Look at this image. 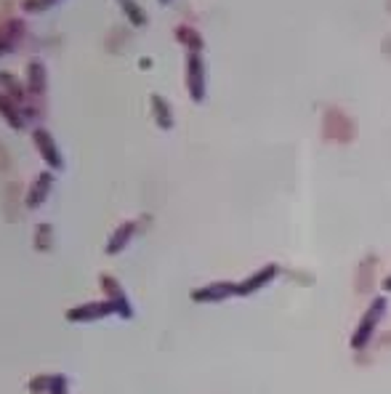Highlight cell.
<instances>
[{"mask_svg": "<svg viewBox=\"0 0 391 394\" xmlns=\"http://www.w3.org/2000/svg\"><path fill=\"white\" fill-rule=\"evenodd\" d=\"M139 67H144V70H149V67H152V59H141V61H139Z\"/></svg>", "mask_w": 391, "mask_h": 394, "instance_id": "ffe728a7", "label": "cell"}, {"mask_svg": "<svg viewBox=\"0 0 391 394\" xmlns=\"http://www.w3.org/2000/svg\"><path fill=\"white\" fill-rule=\"evenodd\" d=\"M32 141H35L37 152H40V157L46 160V166L48 168H64V160H61V155H59V150H56V141L54 136L46 131V128H37L35 133H32Z\"/></svg>", "mask_w": 391, "mask_h": 394, "instance_id": "277c9868", "label": "cell"}, {"mask_svg": "<svg viewBox=\"0 0 391 394\" xmlns=\"http://www.w3.org/2000/svg\"><path fill=\"white\" fill-rule=\"evenodd\" d=\"M51 187H54V173H51V170H43L35 179V184L30 187V192H27V208L43 206L46 197H48V192H51Z\"/></svg>", "mask_w": 391, "mask_h": 394, "instance_id": "9c48e42d", "label": "cell"}, {"mask_svg": "<svg viewBox=\"0 0 391 394\" xmlns=\"http://www.w3.org/2000/svg\"><path fill=\"white\" fill-rule=\"evenodd\" d=\"M176 40L179 43H184L189 46V54H200V48H203V38H200V32L197 30H192V27H176Z\"/></svg>", "mask_w": 391, "mask_h": 394, "instance_id": "4fadbf2b", "label": "cell"}, {"mask_svg": "<svg viewBox=\"0 0 391 394\" xmlns=\"http://www.w3.org/2000/svg\"><path fill=\"white\" fill-rule=\"evenodd\" d=\"M229 296H237V282H210L205 288L192 290V301H197V304H213V301H223Z\"/></svg>", "mask_w": 391, "mask_h": 394, "instance_id": "5b68a950", "label": "cell"}, {"mask_svg": "<svg viewBox=\"0 0 391 394\" xmlns=\"http://www.w3.org/2000/svg\"><path fill=\"white\" fill-rule=\"evenodd\" d=\"M279 266L277 264H266V266H261L256 275H250L248 280L237 282V296H253L256 290H261V288H266L269 282L277 277Z\"/></svg>", "mask_w": 391, "mask_h": 394, "instance_id": "8992f818", "label": "cell"}, {"mask_svg": "<svg viewBox=\"0 0 391 394\" xmlns=\"http://www.w3.org/2000/svg\"><path fill=\"white\" fill-rule=\"evenodd\" d=\"M48 91V75H46V64L43 61H30L27 64V94L30 96H46Z\"/></svg>", "mask_w": 391, "mask_h": 394, "instance_id": "ba28073f", "label": "cell"}, {"mask_svg": "<svg viewBox=\"0 0 391 394\" xmlns=\"http://www.w3.org/2000/svg\"><path fill=\"white\" fill-rule=\"evenodd\" d=\"M35 248H37V250H48V248H51V224H40V226H37Z\"/></svg>", "mask_w": 391, "mask_h": 394, "instance_id": "e0dca14e", "label": "cell"}, {"mask_svg": "<svg viewBox=\"0 0 391 394\" xmlns=\"http://www.w3.org/2000/svg\"><path fill=\"white\" fill-rule=\"evenodd\" d=\"M3 115H6V120H8V126L14 128V131H21L24 128V123H27V117L21 112V107L19 104H11L6 96H3Z\"/></svg>", "mask_w": 391, "mask_h": 394, "instance_id": "5bb4252c", "label": "cell"}, {"mask_svg": "<svg viewBox=\"0 0 391 394\" xmlns=\"http://www.w3.org/2000/svg\"><path fill=\"white\" fill-rule=\"evenodd\" d=\"M48 394H67V378H64V375H56L54 389H51Z\"/></svg>", "mask_w": 391, "mask_h": 394, "instance_id": "d6986e66", "label": "cell"}, {"mask_svg": "<svg viewBox=\"0 0 391 394\" xmlns=\"http://www.w3.org/2000/svg\"><path fill=\"white\" fill-rule=\"evenodd\" d=\"M136 235V221H126V224H120L114 232H112L110 243H107V253L114 256V253H120L126 245L130 243V237Z\"/></svg>", "mask_w": 391, "mask_h": 394, "instance_id": "30bf717a", "label": "cell"}, {"mask_svg": "<svg viewBox=\"0 0 391 394\" xmlns=\"http://www.w3.org/2000/svg\"><path fill=\"white\" fill-rule=\"evenodd\" d=\"M186 88L194 101L205 99V64L200 54H189L186 59Z\"/></svg>", "mask_w": 391, "mask_h": 394, "instance_id": "3957f363", "label": "cell"}, {"mask_svg": "<svg viewBox=\"0 0 391 394\" xmlns=\"http://www.w3.org/2000/svg\"><path fill=\"white\" fill-rule=\"evenodd\" d=\"M120 8L126 11V17L130 19V24H133V27H144V24H147V14H144V8H141L139 3L123 0V3H120Z\"/></svg>", "mask_w": 391, "mask_h": 394, "instance_id": "9a60e30c", "label": "cell"}, {"mask_svg": "<svg viewBox=\"0 0 391 394\" xmlns=\"http://www.w3.org/2000/svg\"><path fill=\"white\" fill-rule=\"evenodd\" d=\"M101 285H104V290H107V299L120 309V317H126V319L133 317V306H130L128 296L123 293L120 282L114 280V277H110V275H101Z\"/></svg>", "mask_w": 391, "mask_h": 394, "instance_id": "52a82bcc", "label": "cell"}, {"mask_svg": "<svg viewBox=\"0 0 391 394\" xmlns=\"http://www.w3.org/2000/svg\"><path fill=\"white\" fill-rule=\"evenodd\" d=\"M54 381L56 375H37V378H30V392L32 394H48L51 389H54Z\"/></svg>", "mask_w": 391, "mask_h": 394, "instance_id": "2e32d148", "label": "cell"}, {"mask_svg": "<svg viewBox=\"0 0 391 394\" xmlns=\"http://www.w3.org/2000/svg\"><path fill=\"white\" fill-rule=\"evenodd\" d=\"M24 38V21L11 19L3 24V54H11V48H17L19 40Z\"/></svg>", "mask_w": 391, "mask_h": 394, "instance_id": "7c38bea8", "label": "cell"}, {"mask_svg": "<svg viewBox=\"0 0 391 394\" xmlns=\"http://www.w3.org/2000/svg\"><path fill=\"white\" fill-rule=\"evenodd\" d=\"M383 288H386V290H391V277H386V280H383Z\"/></svg>", "mask_w": 391, "mask_h": 394, "instance_id": "44dd1931", "label": "cell"}, {"mask_svg": "<svg viewBox=\"0 0 391 394\" xmlns=\"http://www.w3.org/2000/svg\"><path fill=\"white\" fill-rule=\"evenodd\" d=\"M107 315H120V309L107 301H88V304H80V306H72L67 312V319L70 322H93V319H101Z\"/></svg>", "mask_w": 391, "mask_h": 394, "instance_id": "7a4b0ae2", "label": "cell"}, {"mask_svg": "<svg viewBox=\"0 0 391 394\" xmlns=\"http://www.w3.org/2000/svg\"><path fill=\"white\" fill-rule=\"evenodd\" d=\"M383 315H386V299H383V296H378V299L368 306L365 317H362V322H359V325H357V331H354L352 349H357V352H359V349H365V346H368V341L372 338V333H375L378 322L383 319Z\"/></svg>", "mask_w": 391, "mask_h": 394, "instance_id": "6da1fadb", "label": "cell"}, {"mask_svg": "<svg viewBox=\"0 0 391 394\" xmlns=\"http://www.w3.org/2000/svg\"><path fill=\"white\" fill-rule=\"evenodd\" d=\"M152 115H154V123L163 128V131H170L173 128V112H170V104L160 94H152Z\"/></svg>", "mask_w": 391, "mask_h": 394, "instance_id": "8fae6325", "label": "cell"}, {"mask_svg": "<svg viewBox=\"0 0 391 394\" xmlns=\"http://www.w3.org/2000/svg\"><path fill=\"white\" fill-rule=\"evenodd\" d=\"M21 8H27V11H43V8H56V0H27V3H21Z\"/></svg>", "mask_w": 391, "mask_h": 394, "instance_id": "ac0fdd59", "label": "cell"}]
</instances>
